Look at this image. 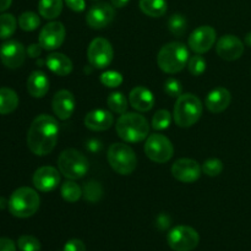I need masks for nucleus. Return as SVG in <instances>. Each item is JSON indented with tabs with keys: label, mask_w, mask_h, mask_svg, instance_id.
I'll use <instances>...</instances> for the list:
<instances>
[{
	"label": "nucleus",
	"mask_w": 251,
	"mask_h": 251,
	"mask_svg": "<svg viewBox=\"0 0 251 251\" xmlns=\"http://www.w3.org/2000/svg\"><path fill=\"white\" fill-rule=\"evenodd\" d=\"M75 96L68 90H60L54 95L51 107L53 112L60 120H66L73 115L75 110Z\"/></svg>",
	"instance_id": "nucleus-18"
},
{
	"label": "nucleus",
	"mask_w": 251,
	"mask_h": 251,
	"mask_svg": "<svg viewBox=\"0 0 251 251\" xmlns=\"http://www.w3.org/2000/svg\"><path fill=\"white\" fill-rule=\"evenodd\" d=\"M102 193L103 191L100 184L96 183V181H90V183H86L82 194L86 200L90 201V202H96L102 198Z\"/></svg>",
	"instance_id": "nucleus-33"
},
{
	"label": "nucleus",
	"mask_w": 251,
	"mask_h": 251,
	"mask_svg": "<svg viewBox=\"0 0 251 251\" xmlns=\"http://www.w3.org/2000/svg\"><path fill=\"white\" fill-rule=\"evenodd\" d=\"M162 218H166V221H169V218H168V216H164V215H162V216H159V218H158V221H161ZM169 225H171V223H164V221H163V227H162V229H164V228H168L169 227Z\"/></svg>",
	"instance_id": "nucleus-45"
},
{
	"label": "nucleus",
	"mask_w": 251,
	"mask_h": 251,
	"mask_svg": "<svg viewBox=\"0 0 251 251\" xmlns=\"http://www.w3.org/2000/svg\"><path fill=\"white\" fill-rule=\"evenodd\" d=\"M223 162L218 158H210L202 164V172L208 176H217L222 173Z\"/></svg>",
	"instance_id": "nucleus-37"
},
{
	"label": "nucleus",
	"mask_w": 251,
	"mask_h": 251,
	"mask_svg": "<svg viewBox=\"0 0 251 251\" xmlns=\"http://www.w3.org/2000/svg\"><path fill=\"white\" fill-rule=\"evenodd\" d=\"M17 245L21 251H39L41 250V243L36 237L32 235H22L17 240Z\"/></svg>",
	"instance_id": "nucleus-36"
},
{
	"label": "nucleus",
	"mask_w": 251,
	"mask_h": 251,
	"mask_svg": "<svg viewBox=\"0 0 251 251\" xmlns=\"http://www.w3.org/2000/svg\"><path fill=\"white\" fill-rule=\"evenodd\" d=\"M217 54L227 61H234L244 53V43L233 34H226L221 37L216 46Z\"/></svg>",
	"instance_id": "nucleus-16"
},
{
	"label": "nucleus",
	"mask_w": 251,
	"mask_h": 251,
	"mask_svg": "<svg viewBox=\"0 0 251 251\" xmlns=\"http://www.w3.org/2000/svg\"><path fill=\"white\" fill-rule=\"evenodd\" d=\"M0 251H16V245L9 238H0Z\"/></svg>",
	"instance_id": "nucleus-41"
},
{
	"label": "nucleus",
	"mask_w": 251,
	"mask_h": 251,
	"mask_svg": "<svg viewBox=\"0 0 251 251\" xmlns=\"http://www.w3.org/2000/svg\"><path fill=\"white\" fill-rule=\"evenodd\" d=\"M110 1H112L113 6L117 7V9H120V7H124L130 0H110Z\"/></svg>",
	"instance_id": "nucleus-43"
},
{
	"label": "nucleus",
	"mask_w": 251,
	"mask_h": 251,
	"mask_svg": "<svg viewBox=\"0 0 251 251\" xmlns=\"http://www.w3.org/2000/svg\"><path fill=\"white\" fill-rule=\"evenodd\" d=\"M188 69L193 76L202 75L206 70L205 58H203V56H201L200 54L191 56L188 61Z\"/></svg>",
	"instance_id": "nucleus-34"
},
{
	"label": "nucleus",
	"mask_w": 251,
	"mask_h": 251,
	"mask_svg": "<svg viewBox=\"0 0 251 251\" xmlns=\"http://www.w3.org/2000/svg\"><path fill=\"white\" fill-rule=\"evenodd\" d=\"M115 129L120 139L130 144H136L149 136L150 125L146 118L139 113H124L117 120Z\"/></svg>",
	"instance_id": "nucleus-2"
},
{
	"label": "nucleus",
	"mask_w": 251,
	"mask_h": 251,
	"mask_svg": "<svg viewBox=\"0 0 251 251\" xmlns=\"http://www.w3.org/2000/svg\"><path fill=\"white\" fill-rule=\"evenodd\" d=\"M145 152L151 161L157 163H166L173 157L174 147L168 137L162 134H153L147 137Z\"/></svg>",
	"instance_id": "nucleus-8"
},
{
	"label": "nucleus",
	"mask_w": 251,
	"mask_h": 251,
	"mask_svg": "<svg viewBox=\"0 0 251 251\" xmlns=\"http://www.w3.org/2000/svg\"><path fill=\"white\" fill-rule=\"evenodd\" d=\"M168 28L174 36L181 37L185 34L188 28V21L181 14H173L168 20Z\"/></svg>",
	"instance_id": "nucleus-30"
},
{
	"label": "nucleus",
	"mask_w": 251,
	"mask_h": 251,
	"mask_svg": "<svg viewBox=\"0 0 251 251\" xmlns=\"http://www.w3.org/2000/svg\"><path fill=\"white\" fill-rule=\"evenodd\" d=\"M59 124L55 118L41 114L32 122L27 132V146L37 156L50 153L58 142Z\"/></svg>",
	"instance_id": "nucleus-1"
},
{
	"label": "nucleus",
	"mask_w": 251,
	"mask_h": 251,
	"mask_svg": "<svg viewBox=\"0 0 251 251\" xmlns=\"http://www.w3.org/2000/svg\"><path fill=\"white\" fill-rule=\"evenodd\" d=\"M65 4L75 12H82L86 7L85 0H65Z\"/></svg>",
	"instance_id": "nucleus-40"
},
{
	"label": "nucleus",
	"mask_w": 251,
	"mask_h": 251,
	"mask_svg": "<svg viewBox=\"0 0 251 251\" xmlns=\"http://www.w3.org/2000/svg\"><path fill=\"white\" fill-rule=\"evenodd\" d=\"M232 100V95L225 87H217L208 93L206 98V108L212 113H222L227 109Z\"/></svg>",
	"instance_id": "nucleus-21"
},
{
	"label": "nucleus",
	"mask_w": 251,
	"mask_h": 251,
	"mask_svg": "<svg viewBox=\"0 0 251 251\" xmlns=\"http://www.w3.org/2000/svg\"><path fill=\"white\" fill-rule=\"evenodd\" d=\"M16 19L11 14L0 15V38L6 39L16 31Z\"/></svg>",
	"instance_id": "nucleus-29"
},
{
	"label": "nucleus",
	"mask_w": 251,
	"mask_h": 251,
	"mask_svg": "<svg viewBox=\"0 0 251 251\" xmlns=\"http://www.w3.org/2000/svg\"><path fill=\"white\" fill-rule=\"evenodd\" d=\"M49 90V78L43 71L36 70L27 78V91L34 98H42Z\"/></svg>",
	"instance_id": "nucleus-22"
},
{
	"label": "nucleus",
	"mask_w": 251,
	"mask_h": 251,
	"mask_svg": "<svg viewBox=\"0 0 251 251\" xmlns=\"http://www.w3.org/2000/svg\"><path fill=\"white\" fill-rule=\"evenodd\" d=\"M42 49L43 48L41 47V44L33 43L27 48V54H28V56H31V58H37V56L41 55Z\"/></svg>",
	"instance_id": "nucleus-42"
},
{
	"label": "nucleus",
	"mask_w": 251,
	"mask_h": 251,
	"mask_svg": "<svg viewBox=\"0 0 251 251\" xmlns=\"http://www.w3.org/2000/svg\"><path fill=\"white\" fill-rule=\"evenodd\" d=\"M140 9L150 17H161L167 12L166 0H140Z\"/></svg>",
	"instance_id": "nucleus-26"
},
{
	"label": "nucleus",
	"mask_w": 251,
	"mask_h": 251,
	"mask_svg": "<svg viewBox=\"0 0 251 251\" xmlns=\"http://www.w3.org/2000/svg\"><path fill=\"white\" fill-rule=\"evenodd\" d=\"M19 105V96L14 90L0 87V114H10Z\"/></svg>",
	"instance_id": "nucleus-24"
},
{
	"label": "nucleus",
	"mask_w": 251,
	"mask_h": 251,
	"mask_svg": "<svg viewBox=\"0 0 251 251\" xmlns=\"http://www.w3.org/2000/svg\"><path fill=\"white\" fill-rule=\"evenodd\" d=\"M172 123V115L168 110L161 109L156 112L152 118V127L154 130H164L169 127Z\"/></svg>",
	"instance_id": "nucleus-32"
},
{
	"label": "nucleus",
	"mask_w": 251,
	"mask_h": 251,
	"mask_svg": "<svg viewBox=\"0 0 251 251\" xmlns=\"http://www.w3.org/2000/svg\"><path fill=\"white\" fill-rule=\"evenodd\" d=\"M41 25V20H39L38 15L34 14L32 11H26L19 17V26L20 28L24 29L26 32L34 31V29L38 28V26Z\"/></svg>",
	"instance_id": "nucleus-31"
},
{
	"label": "nucleus",
	"mask_w": 251,
	"mask_h": 251,
	"mask_svg": "<svg viewBox=\"0 0 251 251\" xmlns=\"http://www.w3.org/2000/svg\"><path fill=\"white\" fill-rule=\"evenodd\" d=\"M46 64L51 73L59 76H68L73 71V61L63 53H51L47 58Z\"/></svg>",
	"instance_id": "nucleus-23"
},
{
	"label": "nucleus",
	"mask_w": 251,
	"mask_h": 251,
	"mask_svg": "<svg viewBox=\"0 0 251 251\" xmlns=\"http://www.w3.org/2000/svg\"><path fill=\"white\" fill-rule=\"evenodd\" d=\"M107 104L112 112L124 114L127 109V100L122 92H113L108 96Z\"/></svg>",
	"instance_id": "nucleus-27"
},
{
	"label": "nucleus",
	"mask_w": 251,
	"mask_h": 251,
	"mask_svg": "<svg viewBox=\"0 0 251 251\" xmlns=\"http://www.w3.org/2000/svg\"><path fill=\"white\" fill-rule=\"evenodd\" d=\"M189 61V50L180 42H171L159 50L157 64L167 74H176L183 70Z\"/></svg>",
	"instance_id": "nucleus-4"
},
{
	"label": "nucleus",
	"mask_w": 251,
	"mask_h": 251,
	"mask_svg": "<svg viewBox=\"0 0 251 251\" xmlns=\"http://www.w3.org/2000/svg\"><path fill=\"white\" fill-rule=\"evenodd\" d=\"M115 17L114 6L108 2H98L87 12L86 22L93 29H102L109 26Z\"/></svg>",
	"instance_id": "nucleus-12"
},
{
	"label": "nucleus",
	"mask_w": 251,
	"mask_h": 251,
	"mask_svg": "<svg viewBox=\"0 0 251 251\" xmlns=\"http://www.w3.org/2000/svg\"><path fill=\"white\" fill-rule=\"evenodd\" d=\"M63 0H39L38 11L42 17L47 20H54L61 14Z\"/></svg>",
	"instance_id": "nucleus-25"
},
{
	"label": "nucleus",
	"mask_w": 251,
	"mask_h": 251,
	"mask_svg": "<svg viewBox=\"0 0 251 251\" xmlns=\"http://www.w3.org/2000/svg\"><path fill=\"white\" fill-rule=\"evenodd\" d=\"M245 43L249 47H251V32H249V33L247 34V37H245Z\"/></svg>",
	"instance_id": "nucleus-46"
},
{
	"label": "nucleus",
	"mask_w": 251,
	"mask_h": 251,
	"mask_svg": "<svg viewBox=\"0 0 251 251\" xmlns=\"http://www.w3.org/2000/svg\"><path fill=\"white\" fill-rule=\"evenodd\" d=\"M216 31L211 26H200L191 32L189 37V47L198 54L206 53L213 47L216 42Z\"/></svg>",
	"instance_id": "nucleus-13"
},
{
	"label": "nucleus",
	"mask_w": 251,
	"mask_h": 251,
	"mask_svg": "<svg viewBox=\"0 0 251 251\" xmlns=\"http://www.w3.org/2000/svg\"><path fill=\"white\" fill-rule=\"evenodd\" d=\"M108 162L113 171L117 172L120 176H129L136 169L137 158L134 150L126 144H117L110 145L107 153Z\"/></svg>",
	"instance_id": "nucleus-6"
},
{
	"label": "nucleus",
	"mask_w": 251,
	"mask_h": 251,
	"mask_svg": "<svg viewBox=\"0 0 251 251\" xmlns=\"http://www.w3.org/2000/svg\"><path fill=\"white\" fill-rule=\"evenodd\" d=\"M12 0H0V12L5 11V10H7L10 7V5H11Z\"/></svg>",
	"instance_id": "nucleus-44"
},
{
	"label": "nucleus",
	"mask_w": 251,
	"mask_h": 251,
	"mask_svg": "<svg viewBox=\"0 0 251 251\" xmlns=\"http://www.w3.org/2000/svg\"><path fill=\"white\" fill-rule=\"evenodd\" d=\"M202 102L195 95L185 93V95L179 96L174 105V122L180 127L193 126L202 115Z\"/></svg>",
	"instance_id": "nucleus-3"
},
{
	"label": "nucleus",
	"mask_w": 251,
	"mask_h": 251,
	"mask_svg": "<svg viewBox=\"0 0 251 251\" xmlns=\"http://www.w3.org/2000/svg\"><path fill=\"white\" fill-rule=\"evenodd\" d=\"M64 251H86V245L80 239H71L64 247Z\"/></svg>",
	"instance_id": "nucleus-39"
},
{
	"label": "nucleus",
	"mask_w": 251,
	"mask_h": 251,
	"mask_svg": "<svg viewBox=\"0 0 251 251\" xmlns=\"http://www.w3.org/2000/svg\"><path fill=\"white\" fill-rule=\"evenodd\" d=\"M114 50L108 39L98 37L90 43L87 49V59L93 68L104 69L112 63Z\"/></svg>",
	"instance_id": "nucleus-10"
},
{
	"label": "nucleus",
	"mask_w": 251,
	"mask_h": 251,
	"mask_svg": "<svg viewBox=\"0 0 251 251\" xmlns=\"http://www.w3.org/2000/svg\"><path fill=\"white\" fill-rule=\"evenodd\" d=\"M65 27L61 22L51 21L47 24L39 33L38 42L41 47L46 50H54L61 47L65 41Z\"/></svg>",
	"instance_id": "nucleus-11"
},
{
	"label": "nucleus",
	"mask_w": 251,
	"mask_h": 251,
	"mask_svg": "<svg viewBox=\"0 0 251 251\" xmlns=\"http://www.w3.org/2000/svg\"><path fill=\"white\" fill-rule=\"evenodd\" d=\"M26 53L24 44L17 41H9L0 48V59L6 68L17 69L24 64Z\"/></svg>",
	"instance_id": "nucleus-15"
},
{
	"label": "nucleus",
	"mask_w": 251,
	"mask_h": 251,
	"mask_svg": "<svg viewBox=\"0 0 251 251\" xmlns=\"http://www.w3.org/2000/svg\"><path fill=\"white\" fill-rule=\"evenodd\" d=\"M83 123H85V126L92 131H104L112 126L114 123V117L108 110L95 109L87 113Z\"/></svg>",
	"instance_id": "nucleus-19"
},
{
	"label": "nucleus",
	"mask_w": 251,
	"mask_h": 251,
	"mask_svg": "<svg viewBox=\"0 0 251 251\" xmlns=\"http://www.w3.org/2000/svg\"><path fill=\"white\" fill-rule=\"evenodd\" d=\"M167 240L174 251H193L200 243V237L189 226H176L168 233Z\"/></svg>",
	"instance_id": "nucleus-9"
},
{
	"label": "nucleus",
	"mask_w": 251,
	"mask_h": 251,
	"mask_svg": "<svg viewBox=\"0 0 251 251\" xmlns=\"http://www.w3.org/2000/svg\"><path fill=\"white\" fill-rule=\"evenodd\" d=\"M60 173L71 180L81 179L87 174L88 161L82 152L75 149L64 150L58 158Z\"/></svg>",
	"instance_id": "nucleus-7"
},
{
	"label": "nucleus",
	"mask_w": 251,
	"mask_h": 251,
	"mask_svg": "<svg viewBox=\"0 0 251 251\" xmlns=\"http://www.w3.org/2000/svg\"><path fill=\"white\" fill-rule=\"evenodd\" d=\"M129 102L134 109L139 112H149L154 105V97L149 88L137 86L132 88L129 95Z\"/></svg>",
	"instance_id": "nucleus-20"
},
{
	"label": "nucleus",
	"mask_w": 251,
	"mask_h": 251,
	"mask_svg": "<svg viewBox=\"0 0 251 251\" xmlns=\"http://www.w3.org/2000/svg\"><path fill=\"white\" fill-rule=\"evenodd\" d=\"M41 199L36 190L32 188H19L11 194L7 202L9 211L17 218H28L38 211Z\"/></svg>",
	"instance_id": "nucleus-5"
},
{
	"label": "nucleus",
	"mask_w": 251,
	"mask_h": 251,
	"mask_svg": "<svg viewBox=\"0 0 251 251\" xmlns=\"http://www.w3.org/2000/svg\"><path fill=\"white\" fill-rule=\"evenodd\" d=\"M33 181L34 188L38 189L42 193H49V191L54 190L60 183V174H59L58 169L50 166H44L37 169L33 174Z\"/></svg>",
	"instance_id": "nucleus-17"
},
{
	"label": "nucleus",
	"mask_w": 251,
	"mask_h": 251,
	"mask_svg": "<svg viewBox=\"0 0 251 251\" xmlns=\"http://www.w3.org/2000/svg\"><path fill=\"white\" fill-rule=\"evenodd\" d=\"M202 168L196 161L190 158H180L172 166V174L181 183H194L201 176Z\"/></svg>",
	"instance_id": "nucleus-14"
},
{
	"label": "nucleus",
	"mask_w": 251,
	"mask_h": 251,
	"mask_svg": "<svg viewBox=\"0 0 251 251\" xmlns=\"http://www.w3.org/2000/svg\"><path fill=\"white\" fill-rule=\"evenodd\" d=\"M100 82H102L105 87L115 88L123 83V76L122 74L118 73V71H105V73H103L102 75H100Z\"/></svg>",
	"instance_id": "nucleus-35"
},
{
	"label": "nucleus",
	"mask_w": 251,
	"mask_h": 251,
	"mask_svg": "<svg viewBox=\"0 0 251 251\" xmlns=\"http://www.w3.org/2000/svg\"><path fill=\"white\" fill-rule=\"evenodd\" d=\"M164 92H166L169 97L178 98L179 96H181V92H183L181 83L179 82L176 78H168V80L164 82Z\"/></svg>",
	"instance_id": "nucleus-38"
},
{
	"label": "nucleus",
	"mask_w": 251,
	"mask_h": 251,
	"mask_svg": "<svg viewBox=\"0 0 251 251\" xmlns=\"http://www.w3.org/2000/svg\"><path fill=\"white\" fill-rule=\"evenodd\" d=\"M61 196L68 202H76L82 196V190L80 186L73 180H66L61 185Z\"/></svg>",
	"instance_id": "nucleus-28"
}]
</instances>
